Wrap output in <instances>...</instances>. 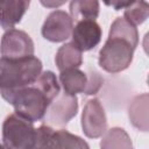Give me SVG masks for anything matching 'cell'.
I'll list each match as a JSON object with an SVG mask.
<instances>
[{
    "mask_svg": "<svg viewBox=\"0 0 149 149\" xmlns=\"http://www.w3.org/2000/svg\"><path fill=\"white\" fill-rule=\"evenodd\" d=\"M59 92L61 86L56 74L47 70L31 85L12 91H0V94L8 104L13 105L17 115L35 122L44 118L49 105Z\"/></svg>",
    "mask_w": 149,
    "mask_h": 149,
    "instance_id": "cell-1",
    "label": "cell"
},
{
    "mask_svg": "<svg viewBox=\"0 0 149 149\" xmlns=\"http://www.w3.org/2000/svg\"><path fill=\"white\" fill-rule=\"evenodd\" d=\"M137 44V28L123 17H116L112 22L108 37L99 51L98 63L100 68L108 73H118L128 69Z\"/></svg>",
    "mask_w": 149,
    "mask_h": 149,
    "instance_id": "cell-2",
    "label": "cell"
},
{
    "mask_svg": "<svg viewBox=\"0 0 149 149\" xmlns=\"http://www.w3.org/2000/svg\"><path fill=\"white\" fill-rule=\"evenodd\" d=\"M42 73V62L35 56L9 59L0 58V91L17 90L31 85Z\"/></svg>",
    "mask_w": 149,
    "mask_h": 149,
    "instance_id": "cell-3",
    "label": "cell"
},
{
    "mask_svg": "<svg viewBox=\"0 0 149 149\" xmlns=\"http://www.w3.org/2000/svg\"><path fill=\"white\" fill-rule=\"evenodd\" d=\"M2 142L6 149H36L37 130L31 121L12 113L2 123Z\"/></svg>",
    "mask_w": 149,
    "mask_h": 149,
    "instance_id": "cell-4",
    "label": "cell"
},
{
    "mask_svg": "<svg viewBox=\"0 0 149 149\" xmlns=\"http://www.w3.org/2000/svg\"><path fill=\"white\" fill-rule=\"evenodd\" d=\"M59 83L63 86V92L68 94L83 93L85 95H94L100 91L104 78L94 70L85 72L79 69H70L59 73Z\"/></svg>",
    "mask_w": 149,
    "mask_h": 149,
    "instance_id": "cell-5",
    "label": "cell"
},
{
    "mask_svg": "<svg viewBox=\"0 0 149 149\" xmlns=\"http://www.w3.org/2000/svg\"><path fill=\"white\" fill-rule=\"evenodd\" d=\"M37 130L36 149H90L88 143L65 129H55L42 125Z\"/></svg>",
    "mask_w": 149,
    "mask_h": 149,
    "instance_id": "cell-6",
    "label": "cell"
},
{
    "mask_svg": "<svg viewBox=\"0 0 149 149\" xmlns=\"http://www.w3.org/2000/svg\"><path fill=\"white\" fill-rule=\"evenodd\" d=\"M78 112V99L76 95L59 92L51 101L45 114L44 121L51 128L63 129Z\"/></svg>",
    "mask_w": 149,
    "mask_h": 149,
    "instance_id": "cell-7",
    "label": "cell"
},
{
    "mask_svg": "<svg viewBox=\"0 0 149 149\" xmlns=\"http://www.w3.org/2000/svg\"><path fill=\"white\" fill-rule=\"evenodd\" d=\"M35 45L31 37L23 30L9 29L2 35L0 43V54L3 58L21 59L34 56Z\"/></svg>",
    "mask_w": 149,
    "mask_h": 149,
    "instance_id": "cell-8",
    "label": "cell"
},
{
    "mask_svg": "<svg viewBox=\"0 0 149 149\" xmlns=\"http://www.w3.org/2000/svg\"><path fill=\"white\" fill-rule=\"evenodd\" d=\"M81 128L90 139L101 137L107 130V118L102 104L99 99L87 100L81 113Z\"/></svg>",
    "mask_w": 149,
    "mask_h": 149,
    "instance_id": "cell-9",
    "label": "cell"
},
{
    "mask_svg": "<svg viewBox=\"0 0 149 149\" xmlns=\"http://www.w3.org/2000/svg\"><path fill=\"white\" fill-rule=\"evenodd\" d=\"M72 29L73 21L70 14L64 10L56 9L52 10L44 20L41 33L45 40L54 43H58L66 41L71 36Z\"/></svg>",
    "mask_w": 149,
    "mask_h": 149,
    "instance_id": "cell-10",
    "label": "cell"
},
{
    "mask_svg": "<svg viewBox=\"0 0 149 149\" xmlns=\"http://www.w3.org/2000/svg\"><path fill=\"white\" fill-rule=\"evenodd\" d=\"M72 43L83 52L95 48L102 37V29L94 20H84L76 23L72 29Z\"/></svg>",
    "mask_w": 149,
    "mask_h": 149,
    "instance_id": "cell-11",
    "label": "cell"
},
{
    "mask_svg": "<svg viewBox=\"0 0 149 149\" xmlns=\"http://www.w3.org/2000/svg\"><path fill=\"white\" fill-rule=\"evenodd\" d=\"M30 2L27 0L0 1V27L5 30L13 29L26 14Z\"/></svg>",
    "mask_w": 149,
    "mask_h": 149,
    "instance_id": "cell-12",
    "label": "cell"
},
{
    "mask_svg": "<svg viewBox=\"0 0 149 149\" xmlns=\"http://www.w3.org/2000/svg\"><path fill=\"white\" fill-rule=\"evenodd\" d=\"M148 111H149L148 93H142L134 97L128 106V118L132 125L136 129L144 133L148 132V128H149Z\"/></svg>",
    "mask_w": 149,
    "mask_h": 149,
    "instance_id": "cell-13",
    "label": "cell"
},
{
    "mask_svg": "<svg viewBox=\"0 0 149 149\" xmlns=\"http://www.w3.org/2000/svg\"><path fill=\"white\" fill-rule=\"evenodd\" d=\"M55 63L59 72L70 69H78L83 64L81 51L72 42L64 43L56 52Z\"/></svg>",
    "mask_w": 149,
    "mask_h": 149,
    "instance_id": "cell-14",
    "label": "cell"
},
{
    "mask_svg": "<svg viewBox=\"0 0 149 149\" xmlns=\"http://www.w3.org/2000/svg\"><path fill=\"white\" fill-rule=\"evenodd\" d=\"M100 149H133V142L123 128L113 127L102 135Z\"/></svg>",
    "mask_w": 149,
    "mask_h": 149,
    "instance_id": "cell-15",
    "label": "cell"
},
{
    "mask_svg": "<svg viewBox=\"0 0 149 149\" xmlns=\"http://www.w3.org/2000/svg\"><path fill=\"white\" fill-rule=\"evenodd\" d=\"M100 3L98 1L84 0V1H71L70 2V16L72 21L79 22L84 20H94L99 16Z\"/></svg>",
    "mask_w": 149,
    "mask_h": 149,
    "instance_id": "cell-16",
    "label": "cell"
},
{
    "mask_svg": "<svg viewBox=\"0 0 149 149\" xmlns=\"http://www.w3.org/2000/svg\"><path fill=\"white\" fill-rule=\"evenodd\" d=\"M149 15V5L146 1H130L125 8L123 19L133 26L142 24Z\"/></svg>",
    "mask_w": 149,
    "mask_h": 149,
    "instance_id": "cell-17",
    "label": "cell"
},
{
    "mask_svg": "<svg viewBox=\"0 0 149 149\" xmlns=\"http://www.w3.org/2000/svg\"><path fill=\"white\" fill-rule=\"evenodd\" d=\"M129 2L130 1H128V2H122V1H112V2H106L108 6H112V7H114V9L115 10H120L121 8H126L128 5H129Z\"/></svg>",
    "mask_w": 149,
    "mask_h": 149,
    "instance_id": "cell-18",
    "label": "cell"
},
{
    "mask_svg": "<svg viewBox=\"0 0 149 149\" xmlns=\"http://www.w3.org/2000/svg\"><path fill=\"white\" fill-rule=\"evenodd\" d=\"M0 149H6V148H5V146H3V144H1V143H0Z\"/></svg>",
    "mask_w": 149,
    "mask_h": 149,
    "instance_id": "cell-19",
    "label": "cell"
}]
</instances>
